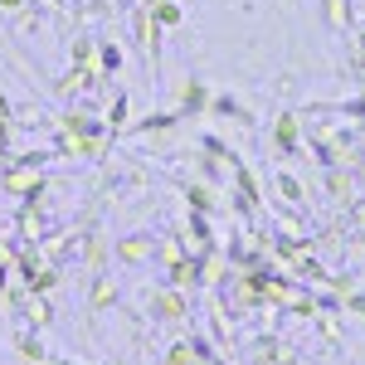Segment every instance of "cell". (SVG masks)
<instances>
[{
    "label": "cell",
    "mask_w": 365,
    "mask_h": 365,
    "mask_svg": "<svg viewBox=\"0 0 365 365\" xmlns=\"http://www.w3.org/2000/svg\"><path fill=\"white\" fill-rule=\"evenodd\" d=\"M132 34H137V44L146 49V58H151V63H161V25L151 20V10H146V5L132 10Z\"/></svg>",
    "instance_id": "5b68a950"
},
{
    "label": "cell",
    "mask_w": 365,
    "mask_h": 365,
    "mask_svg": "<svg viewBox=\"0 0 365 365\" xmlns=\"http://www.w3.org/2000/svg\"><path fill=\"white\" fill-rule=\"evenodd\" d=\"M44 365H63V361H54V356H49V361H44Z\"/></svg>",
    "instance_id": "cb8c5ba5"
},
{
    "label": "cell",
    "mask_w": 365,
    "mask_h": 365,
    "mask_svg": "<svg viewBox=\"0 0 365 365\" xmlns=\"http://www.w3.org/2000/svg\"><path fill=\"white\" fill-rule=\"evenodd\" d=\"M98 83H103V78H98L93 68H73V63H68V73L54 83V93L68 103V98H78V93H88V88H98Z\"/></svg>",
    "instance_id": "30bf717a"
},
{
    "label": "cell",
    "mask_w": 365,
    "mask_h": 365,
    "mask_svg": "<svg viewBox=\"0 0 365 365\" xmlns=\"http://www.w3.org/2000/svg\"><path fill=\"white\" fill-rule=\"evenodd\" d=\"M156 234H146V229H137V234H122L113 244V258L117 263H127V268H141V263H156Z\"/></svg>",
    "instance_id": "3957f363"
},
{
    "label": "cell",
    "mask_w": 365,
    "mask_h": 365,
    "mask_svg": "<svg viewBox=\"0 0 365 365\" xmlns=\"http://www.w3.org/2000/svg\"><path fill=\"white\" fill-rule=\"evenodd\" d=\"M327 25L351 29V0H327Z\"/></svg>",
    "instance_id": "ffe728a7"
},
{
    "label": "cell",
    "mask_w": 365,
    "mask_h": 365,
    "mask_svg": "<svg viewBox=\"0 0 365 365\" xmlns=\"http://www.w3.org/2000/svg\"><path fill=\"white\" fill-rule=\"evenodd\" d=\"M185 205H190V215H215L220 210V195H215L210 180H185Z\"/></svg>",
    "instance_id": "8fae6325"
},
{
    "label": "cell",
    "mask_w": 365,
    "mask_h": 365,
    "mask_svg": "<svg viewBox=\"0 0 365 365\" xmlns=\"http://www.w3.org/2000/svg\"><path fill=\"white\" fill-rule=\"evenodd\" d=\"M108 253H113L108 234H103V229H88V234H83V268H88V278L108 273Z\"/></svg>",
    "instance_id": "52a82bcc"
},
{
    "label": "cell",
    "mask_w": 365,
    "mask_h": 365,
    "mask_svg": "<svg viewBox=\"0 0 365 365\" xmlns=\"http://www.w3.org/2000/svg\"><path fill=\"white\" fill-rule=\"evenodd\" d=\"M0 10H10V15H20V10H29V0H0Z\"/></svg>",
    "instance_id": "44dd1931"
},
{
    "label": "cell",
    "mask_w": 365,
    "mask_h": 365,
    "mask_svg": "<svg viewBox=\"0 0 365 365\" xmlns=\"http://www.w3.org/2000/svg\"><path fill=\"white\" fill-rule=\"evenodd\" d=\"M146 317L151 322H185L190 317V297H185V287H156L151 297H146Z\"/></svg>",
    "instance_id": "6da1fadb"
},
{
    "label": "cell",
    "mask_w": 365,
    "mask_h": 365,
    "mask_svg": "<svg viewBox=\"0 0 365 365\" xmlns=\"http://www.w3.org/2000/svg\"><path fill=\"white\" fill-rule=\"evenodd\" d=\"M146 10H151V20H156L161 29H175V25H185V10H180V0H151Z\"/></svg>",
    "instance_id": "ac0fdd59"
},
{
    "label": "cell",
    "mask_w": 365,
    "mask_h": 365,
    "mask_svg": "<svg viewBox=\"0 0 365 365\" xmlns=\"http://www.w3.org/2000/svg\"><path fill=\"white\" fill-rule=\"evenodd\" d=\"M117 302V282L108 273H98L93 278V292H88V317H98V312H108Z\"/></svg>",
    "instance_id": "5bb4252c"
},
{
    "label": "cell",
    "mask_w": 365,
    "mask_h": 365,
    "mask_svg": "<svg viewBox=\"0 0 365 365\" xmlns=\"http://www.w3.org/2000/svg\"><path fill=\"white\" fill-rule=\"evenodd\" d=\"M273 151H278V156H297V151H302V117L297 113L273 117Z\"/></svg>",
    "instance_id": "277c9868"
},
{
    "label": "cell",
    "mask_w": 365,
    "mask_h": 365,
    "mask_svg": "<svg viewBox=\"0 0 365 365\" xmlns=\"http://www.w3.org/2000/svg\"><path fill=\"white\" fill-rule=\"evenodd\" d=\"M132 103H127V93H122V88H117L113 98H108V113H103V122H108V132H113V137H122V127H127V122H132Z\"/></svg>",
    "instance_id": "2e32d148"
},
{
    "label": "cell",
    "mask_w": 365,
    "mask_h": 365,
    "mask_svg": "<svg viewBox=\"0 0 365 365\" xmlns=\"http://www.w3.org/2000/svg\"><path fill=\"white\" fill-rule=\"evenodd\" d=\"M68 63L98 73V39H93V34H73V39H68Z\"/></svg>",
    "instance_id": "7c38bea8"
},
{
    "label": "cell",
    "mask_w": 365,
    "mask_h": 365,
    "mask_svg": "<svg viewBox=\"0 0 365 365\" xmlns=\"http://www.w3.org/2000/svg\"><path fill=\"white\" fill-rule=\"evenodd\" d=\"M15 356H20L25 365H44V361H49V351H44V341H39L34 327H25V331L15 336Z\"/></svg>",
    "instance_id": "4fadbf2b"
},
{
    "label": "cell",
    "mask_w": 365,
    "mask_h": 365,
    "mask_svg": "<svg viewBox=\"0 0 365 365\" xmlns=\"http://www.w3.org/2000/svg\"><path fill=\"white\" fill-rule=\"evenodd\" d=\"M327 195H336V200L356 195V175H351V166H327Z\"/></svg>",
    "instance_id": "e0dca14e"
},
{
    "label": "cell",
    "mask_w": 365,
    "mask_h": 365,
    "mask_svg": "<svg viewBox=\"0 0 365 365\" xmlns=\"http://www.w3.org/2000/svg\"><path fill=\"white\" fill-rule=\"evenodd\" d=\"M210 98H215V88L205 83L200 73H185V78H180V93H175L180 122H185V117H210Z\"/></svg>",
    "instance_id": "7a4b0ae2"
},
{
    "label": "cell",
    "mask_w": 365,
    "mask_h": 365,
    "mask_svg": "<svg viewBox=\"0 0 365 365\" xmlns=\"http://www.w3.org/2000/svg\"><path fill=\"white\" fill-rule=\"evenodd\" d=\"M5 117H15V108H10V98L0 93V122H5Z\"/></svg>",
    "instance_id": "7402d4cb"
},
{
    "label": "cell",
    "mask_w": 365,
    "mask_h": 365,
    "mask_svg": "<svg viewBox=\"0 0 365 365\" xmlns=\"http://www.w3.org/2000/svg\"><path fill=\"white\" fill-rule=\"evenodd\" d=\"M122 63H127L122 44H117V39H98V78H113V73H122Z\"/></svg>",
    "instance_id": "9a60e30c"
},
{
    "label": "cell",
    "mask_w": 365,
    "mask_h": 365,
    "mask_svg": "<svg viewBox=\"0 0 365 365\" xmlns=\"http://www.w3.org/2000/svg\"><path fill=\"white\" fill-rule=\"evenodd\" d=\"M170 127H180V113H175V108H170V113H146L141 122H127L122 132H127V137H161Z\"/></svg>",
    "instance_id": "9c48e42d"
},
{
    "label": "cell",
    "mask_w": 365,
    "mask_h": 365,
    "mask_svg": "<svg viewBox=\"0 0 365 365\" xmlns=\"http://www.w3.org/2000/svg\"><path fill=\"white\" fill-rule=\"evenodd\" d=\"M210 365H229V361H220V356H215V361H210Z\"/></svg>",
    "instance_id": "603a6c76"
},
{
    "label": "cell",
    "mask_w": 365,
    "mask_h": 365,
    "mask_svg": "<svg viewBox=\"0 0 365 365\" xmlns=\"http://www.w3.org/2000/svg\"><path fill=\"white\" fill-rule=\"evenodd\" d=\"M273 185L282 190V200H287L292 210H297V205H307V185H302L292 170H273Z\"/></svg>",
    "instance_id": "d6986e66"
},
{
    "label": "cell",
    "mask_w": 365,
    "mask_h": 365,
    "mask_svg": "<svg viewBox=\"0 0 365 365\" xmlns=\"http://www.w3.org/2000/svg\"><path fill=\"white\" fill-rule=\"evenodd\" d=\"M180 249L190 253V258H200V253L215 249V234H210V215H190V220H185V229H180Z\"/></svg>",
    "instance_id": "8992f818"
},
{
    "label": "cell",
    "mask_w": 365,
    "mask_h": 365,
    "mask_svg": "<svg viewBox=\"0 0 365 365\" xmlns=\"http://www.w3.org/2000/svg\"><path fill=\"white\" fill-rule=\"evenodd\" d=\"M210 113L225 117V122H234V127H244V132H253V122H258V117H253L239 98H229V93H215V98H210Z\"/></svg>",
    "instance_id": "ba28073f"
}]
</instances>
